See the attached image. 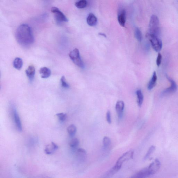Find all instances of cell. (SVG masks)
I'll return each instance as SVG.
<instances>
[{
    "mask_svg": "<svg viewBox=\"0 0 178 178\" xmlns=\"http://www.w3.org/2000/svg\"><path fill=\"white\" fill-rule=\"evenodd\" d=\"M146 37L151 43L153 48L155 51L159 52L161 51L163 47V43L158 36L148 33L146 35Z\"/></svg>",
    "mask_w": 178,
    "mask_h": 178,
    "instance_id": "obj_4",
    "label": "cell"
},
{
    "mask_svg": "<svg viewBox=\"0 0 178 178\" xmlns=\"http://www.w3.org/2000/svg\"><path fill=\"white\" fill-rule=\"evenodd\" d=\"M135 35L136 39L139 41V42H141L142 40V32L138 28H135Z\"/></svg>",
    "mask_w": 178,
    "mask_h": 178,
    "instance_id": "obj_23",
    "label": "cell"
},
{
    "mask_svg": "<svg viewBox=\"0 0 178 178\" xmlns=\"http://www.w3.org/2000/svg\"><path fill=\"white\" fill-rule=\"evenodd\" d=\"M121 168V167L116 164L113 167L105 173L103 177L106 178L112 177L116 173H117L119 170Z\"/></svg>",
    "mask_w": 178,
    "mask_h": 178,
    "instance_id": "obj_10",
    "label": "cell"
},
{
    "mask_svg": "<svg viewBox=\"0 0 178 178\" xmlns=\"http://www.w3.org/2000/svg\"><path fill=\"white\" fill-rule=\"evenodd\" d=\"M126 11L123 9L118 14V20L119 23L122 27H125L126 22Z\"/></svg>",
    "mask_w": 178,
    "mask_h": 178,
    "instance_id": "obj_11",
    "label": "cell"
},
{
    "mask_svg": "<svg viewBox=\"0 0 178 178\" xmlns=\"http://www.w3.org/2000/svg\"><path fill=\"white\" fill-rule=\"evenodd\" d=\"M13 113L16 126L18 131L19 132H21L22 131V126L21 121L20 118L17 110L15 108H13Z\"/></svg>",
    "mask_w": 178,
    "mask_h": 178,
    "instance_id": "obj_9",
    "label": "cell"
},
{
    "mask_svg": "<svg viewBox=\"0 0 178 178\" xmlns=\"http://www.w3.org/2000/svg\"><path fill=\"white\" fill-rule=\"evenodd\" d=\"M106 118L107 121L109 124H110L111 122V113L110 111H107L106 114Z\"/></svg>",
    "mask_w": 178,
    "mask_h": 178,
    "instance_id": "obj_30",
    "label": "cell"
},
{
    "mask_svg": "<svg viewBox=\"0 0 178 178\" xmlns=\"http://www.w3.org/2000/svg\"><path fill=\"white\" fill-rule=\"evenodd\" d=\"M79 144V141L77 138H74L70 141L69 145L71 147L75 148L78 147Z\"/></svg>",
    "mask_w": 178,
    "mask_h": 178,
    "instance_id": "obj_24",
    "label": "cell"
},
{
    "mask_svg": "<svg viewBox=\"0 0 178 178\" xmlns=\"http://www.w3.org/2000/svg\"><path fill=\"white\" fill-rule=\"evenodd\" d=\"M58 146L56 143L52 142L45 147V151L47 154H51L58 149Z\"/></svg>",
    "mask_w": 178,
    "mask_h": 178,
    "instance_id": "obj_13",
    "label": "cell"
},
{
    "mask_svg": "<svg viewBox=\"0 0 178 178\" xmlns=\"http://www.w3.org/2000/svg\"><path fill=\"white\" fill-rule=\"evenodd\" d=\"M157 80V77L156 72H154L153 74L149 84H148V90H151L156 86Z\"/></svg>",
    "mask_w": 178,
    "mask_h": 178,
    "instance_id": "obj_17",
    "label": "cell"
},
{
    "mask_svg": "<svg viewBox=\"0 0 178 178\" xmlns=\"http://www.w3.org/2000/svg\"><path fill=\"white\" fill-rule=\"evenodd\" d=\"M23 66V61L21 59L16 58L13 62V66L16 69L20 70Z\"/></svg>",
    "mask_w": 178,
    "mask_h": 178,
    "instance_id": "obj_19",
    "label": "cell"
},
{
    "mask_svg": "<svg viewBox=\"0 0 178 178\" xmlns=\"http://www.w3.org/2000/svg\"><path fill=\"white\" fill-rule=\"evenodd\" d=\"M162 58V57L161 54L160 53H159L158 54V56H157L156 61L157 65L158 66V67H159V66L161 64Z\"/></svg>",
    "mask_w": 178,
    "mask_h": 178,
    "instance_id": "obj_29",
    "label": "cell"
},
{
    "mask_svg": "<svg viewBox=\"0 0 178 178\" xmlns=\"http://www.w3.org/2000/svg\"><path fill=\"white\" fill-rule=\"evenodd\" d=\"M68 133L71 137L74 136L77 132V128L74 125H71L67 128Z\"/></svg>",
    "mask_w": 178,
    "mask_h": 178,
    "instance_id": "obj_21",
    "label": "cell"
},
{
    "mask_svg": "<svg viewBox=\"0 0 178 178\" xmlns=\"http://www.w3.org/2000/svg\"><path fill=\"white\" fill-rule=\"evenodd\" d=\"M75 5L78 8H85L87 5V2L86 0H79V1L76 2Z\"/></svg>",
    "mask_w": 178,
    "mask_h": 178,
    "instance_id": "obj_22",
    "label": "cell"
},
{
    "mask_svg": "<svg viewBox=\"0 0 178 178\" xmlns=\"http://www.w3.org/2000/svg\"><path fill=\"white\" fill-rule=\"evenodd\" d=\"M56 116L61 122H64L67 119V114L63 113L57 114Z\"/></svg>",
    "mask_w": 178,
    "mask_h": 178,
    "instance_id": "obj_26",
    "label": "cell"
},
{
    "mask_svg": "<svg viewBox=\"0 0 178 178\" xmlns=\"http://www.w3.org/2000/svg\"><path fill=\"white\" fill-rule=\"evenodd\" d=\"M77 154L79 159L81 161H84L86 159V150L84 149L80 148V149H78Z\"/></svg>",
    "mask_w": 178,
    "mask_h": 178,
    "instance_id": "obj_18",
    "label": "cell"
},
{
    "mask_svg": "<svg viewBox=\"0 0 178 178\" xmlns=\"http://www.w3.org/2000/svg\"><path fill=\"white\" fill-rule=\"evenodd\" d=\"M150 33L158 36L161 29L159 18L156 15H152L151 17L149 24Z\"/></svg>",
    "mask_w": 178,
    "mask_h": 178,
    "instance_id": "obj_3",
    "label": "cell"
},
{
    "mask_svg": "<svg viewBox=\"0 0 178 178\" xmlns=\"http://www.w3.org/2000/svg\"><path fill=\"white\" fill-rule=\"evenodd\" d=\"M134 154V152L133 150H129L125 153L118 159L116 165L122 167V164L124 162L133 158Z\"/></svg>",
    "mask_w": 178,
    "mask_h": 178,
    "instance_id": "obj_8",
    "label": "cell"
},
{
    "mask_svg": "<svg viewBox=\"0 0 178 178\" xmlns=\"http://www.w3.org/2000/svg\"><path fill=\"white\" fill-rule=\"evenodd\" d=\"M103 143L104 147H108L111 144L110 139L108 137H104L103 140Z\"/></svg>",
    "mask_w": 178,
    "mask_h": 178,
    "instance_id": "obj_28",
    "label": "cell"
},
{
    "mask_svg": "<svg viewBox=\"0 0 178 178\" xmlns=\"http://www.w3.org/2000/svg\"><path fill=\"white\" fill-rule=\"evenodd\" d=\"M26 74L30 81L33 80L35 74V68L33 65L29 66L26 71Z\"/></svg>",
    "mask_w": 178,
    "mask_h": 178,
    "instance_id": "obj_15",
    "label": "cell"
},
{
    "mask_svg": "<svg viewBox=\"0 0 178 178\" xmlns=\"http://www.w3.org/2000/svg\"><path fill=\"white\" fill-rule=\"evenodd\" d=\"M155 149V147L154 146H152L151 147L149 150H148L147 154L145 155V157L144 159L147 160L148 158H149V157L152 154V153L154 151Z\"/></svg>",
    "mask_w": 178,
    "mask_h": 178,
    "instance_id": "obj_25",
    "label": "cell"
},
{
    "mask_svg": "<svg viewBox=\"0 0 178 178\" xmlns=\"http://www.w3.org/2000/svg\"><path fill=\"white\" fill-rule=\"evenodd\" d=\"M99 35L100 36H102L104 37H106V35L105 34L103 33H100L99 34Z\"/></svg>",
    "mask_w": 178,
    "mask_h": 178,
    "instance_id": "obj_31",
    "label": "cell"
},
{
    "mask_svg": "<svg viewBox=\"0 0 178 178\" xmlns=\"http://www.w3.org/2000/svg\"><path fill=\"white\" fill-rule=\"evenodd\" d=\"M87 22L89 26L94 27L97 23V18L93 13H90L87 18Z\"/></svg>",
    "mask_w": 178,
    "mask_h": 178,
    "instance_id": "obj_14",
    "label": "cell"
},
{
    "mask_svg": "<svg viewBox=\"0 0 178 178\" xmlns=\"http://www.w3.org/2000/svg\"><path fill=\"white\" fill-rule=\"evenodd\" d=\"M166 77L168 80L170 82V86L164 90L161 93L162 95H166L174 93L176 92L177 89V85L174 81L169 76L167 75H166Z\"/></svg>",
    "mask_w": 178,
    "mask_h": 178,
    "instance_id": "obj_7",
    "label": "cell"
},
{
    "mask_svg": "<svg viewBox=\"0 0 178 178\" xmlns=\"http://www.w3.org/2000/svg\"><path fill=\"white\" fill-rule=\"evenodd\" d=\"M70 58L75 65L78 67L84 68V65L81 58L79 50L75 49L70 52L69 54Z\"/></svg>",
    "mask_w": 178,
    "mask_h": 178,
    "instance_id": "obj_5",
    "label": "cell"
},
{
    "mask_svg": "<svg viewBox=\"0 0 178 178\" xmlns=\"http://www.w3.org/2000/svg\"><path fill=\"white\" fill-rule=\"evenodd\" d=\"M125 107L124 102L122 101H118L116 105V110L119 118H121L123 116V111Z\"/></svg>",
    "mask_w": 178,
    "mask_h": 178,
    "instance_id": "obj_12",
    "label": "cell"
},
{
    "mask_svg": "<svg viewBox=\"0 0 178 178\" xmlns=\"http://www.w3.org/2000/svg\"><path fill=\"white\" fill-rule=\"evenodd\" d=\"M61 83L62 86L65 88H69V86L66 81L65 77L63 76L61 79Z\"/></svg>",
    "mask_w": 178,
    "mask_h": 178,
    "instance_id": "obj_27",
    "label": "cell"
},
{
    "mask_svg": "<svg viewBox=\"0 0 178 178\" xmlns=\"http://www.w3.org/2000/svg\"><path fill=\"white\" fill-rule=\"evenodd\" d=\"M15 37L18 43L24 46L33 44L34 41L32 30L28 25L24 24L18 27L15 33Z\"/></svg>",
    "mask_w": 178,
    "mask_h": 178,
    "instance_id": "obj_1",
    "label": "cell"
},
{
    "mask_svg": "<svg viewBox=\"0 0 178 178\" xmlns=\"http://www.w3.org/2000/svg\"><path fill=\"white\" fill-rule=\"evenodd\" d=\"M161 164L158 159H155L148 167L139 171L132 176L133 178H143L149 177L156 173L160 168Z\"/></svg>",
    "mask_w": 178,
    "mask_h": 178,
    "instance_id": "obj_2",
    "label": "cell"
},
{
    "mask_svg": "<svg viewBox=\"0 0 178 178\" xmlns=\"http://www.w3.org/2000/svg\"><path fill=\"white\" fill-rule=\"evenodd\" d=\"M40 73L42 78H47L51 76V72L49 68L44 67L41 68Z\"/></svg>",
    "mask_w": 178,
    "mask_h": 178,
    "instance_id": "obj_16",
    "label": "cell"
},
{
    "mask_svg": "<svg viewBox=\"0 0 178 178\" xmlns=\"http://www.w3.org/2000/svg\"><path fill=\"white\" fill-rule=\"evenodd\" d=\"M51 12L54 14L56 21L59 24L63 22H67L68 20L64 14L56 7H53L51 9Z\"/></svg>",
    "mask_w": 178,
    "mask_h": 178,
    "instance_id": "obj_6",
    "label": "cell"
},
{
    "mask_svg": "<svg viewBox=\"0 0 178 178\" xmlns=\"http://www.w3.org/2000/svg\"><path fill=\"white\" fill-rule=\"evenodd\" d=\"M136 94L138 98V103L139 106L141 107L142 105L144 97L143 93L140 90H138L136 91Z\"/></svg>",
    "mask_w": 178,
    "mask_h": 178,
    "instance_id": "obj_20",
    "label": "cell"
}]
</instances>
